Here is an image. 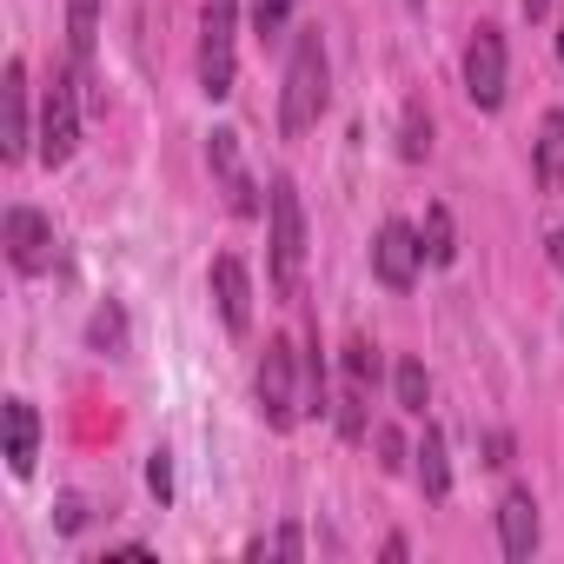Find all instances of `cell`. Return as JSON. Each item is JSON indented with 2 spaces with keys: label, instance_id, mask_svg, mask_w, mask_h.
<instances>
[{
  "label": "cell",
  "instance_id": "25",
  "mask_svg": "<svg viewBox=\"0 0 564 564\" xmlns=\"http://www.w3.org/2000/svg\"><path fill=\"white\" fill-rule=\"evenodd\" d=\"M61 531H80V498H61Z\"/></svg>",
  "mask_w": 564,
  "mask_h": 564
},
{
  "label": "cell",
  "instance_id": "2",
  "mask_svg": "<svg viewBox=\"0 0 564 564\" xmlns=\"http://www.w3.org/2000/svg\"><path fill=\"white\" fill-rule=\"evenodd\" d=\"M265 239H272V293L293 300L300 272H306V206H300L293 180H272V193H265Z\"/></svg>",
  "mask_w": 564,
  "mask_h": 564
},
{
  "label": "cell",
  "instance_id": "11",
  "mask_svg": "<svg viewBox=\"0 0 564 564\" xmlns=\"http://www.w3.org/2000/svg\"><path fill=\"white\" fill-rule=\"evenodd\" d=\"M0 425H8V471H14V478H28V471H34V458H41V412L14 392L8 405H0Z\"/></svg>",
  "mask_w": 564,
  "mask_h": 564
},
{
  "label": "cell",
  "instance_id": "13",
  "mask_svg": "<svg viewBox=\"0 0 564 564\" xmlns=\"http://www.w3.org/2000/svg\"><path fill=\"white\" fill-rule=\"evenodd\" d=\"M0 100H8V127H0V153L28 160V61H8V80H0Z\"/></svg>",
  "mask_w": 564,
  "mask_h": 564
},
{
  "label": "cell",
  "instance_id": "1",
  "mask_svg": "<svg viewBox=\"0 0 564 564\" xmlns=\"http://www.w3.org/2000/svg\"><path fill=\"white\" fill-rule=\"evenodd\" d=\"M326 80H333V67H326V41H319V28H306V34L293 41L286 94H279V133H286V140H300V133L319 127V113H326V100H333Z\"/></svg>",
  "mask_w": 564,
  "mask_h": 564
},
{
  "label": "cell",
  "instance_id": "14",
  "mask_svg": "<svg viewBox=\"0 0 564 564\" xmlns=\"http://www.w3.org/2000/svg\"><path fill=\"white\" fill-rule=\"evenodd\" d=\"M419 485H425V498L432 505H445L452 498V458H445V432L438 425H425V438H419Z\"/></svg>",
  "mask_w": 564,
  "mask_h": 564
},
{
  "label": "cell",
  "instance_id": "24",
  "mask_svg": "<svg viewBox=\"0 0 564 564\" xmlns=\"http://www.w3.org/2000/svg\"><path fill=\"white\" fill-rule=\"evenodd\" d=\"M372 438H379V465H386V471H405V438H399L392 425H379Z\"/></svg>",
  "mask_w": 564,
  "mask_h": 564
},
{
  "label": "cell",
  "instance_id": "22",
  "mask_svg": "<svg viewBox=\"0 0 564 564\" xmlns=\"http://www.w3.org/2000/svg\"><path fill=\"white\" fill-rule=\"evenodd\" d=\"M346 379L372 392V379H379V352H372L366 339H352V346H346Z\"/></svg>",
  "mask_w": 564,
  "mask_h": 564
},
{
  "label": "cell",
  "instance_id": "12",
  "mask_svg": "<svg viewBox=\"0 0 564 564\" xmlns=\"http://www.w3.org/2000/svg\"><path fill=\"white\" fill-rule=\"evenodd\" d=\"M498 544H505V557H531L538 551V505H531V491H505L498 498Z\"/></svg>",
  "mask_w": 564,
  "mask_h": 564
},
{
  "label": "cell",
  "instance_id": "15",
  "mask_svg": "<svg viewBox=\"0 0 564 564\" xmlns=\"http://www.w3.org/2000/svg\"><path fill=\"white\" fill-rule=\"evenodd\" d=\"M538 193H564V113L557 107L538 127Z\"/></svg>",
  "mask_w": 564,
  "mask_h": 564
},
{
  "label": "cell",
  "instance_id": "26",
  "mask_svg": "<svg viewBox=\"0 0 564 564\" xmlns=\"http://www.w3.org/2000/svg\"><path fill=\"white\" fill-rule=\"evenodd\" d=\"M551 14V0H524V21H544Z\"/></svg>",
  "mask_w": 564,
  "mask_h": 564
},
{
  "label": "cell",
  "instance_id": "7",
  "mask_svg": "<svg viewBox=\"0 0 564 564\" xmlns=\"http://www.w3.org/2000/svg\"><path fill=\"white\" fill-rule=\"evenodd\" d=\"M465 94H471V107L478 113H498L505 107V34L485 21L478 34H471V47H465Z\"/></svg>",
  "mask_w": 564,
  "mask_h": 564
},
{
  "label": "cell",
  "instance_id": "17",
  "mask_svg": "<svg viewBox=\"0 0 564 564\" xmlns=\"http://www.w3.org/2000/svg\"><path fill=\"white\" fill-rule=\"evenodd\" d=\"M419 239H425V259L432 265H452L458 259V232H452V213L445 206H425V232Z\"/></svg>",
  "mask_w": 564,
  "mask_h": 564
},
{
  "label": "cell",
  "instance_id": "21",
  "mask_svg": "<svg viewBox=\"0 0 564 564\" xmlns=\"http://www.w3.org/2000/svg\"><path fill=\"white\" fill-rule=\"evenodd\" d=\"M252 34L259 41H279V34H286V21H293V0H252Z\"/></svg>",
  "mask_w": 564,
  "mask_h": 564
},
{
  "label": "cell",
  "instance_id": "23",
  "mask_svg": "<svg viewBox=\"0 0 564 564\" xmlns=\"http://www.w3.org/2000/svg\"><path fill=\"white\" fill-rule=\"evenodd\" d=\"M147 491H153L160 505L173 498V452H153V458H147Z\"/></svg>",
  "mask_w": 564,
  "mask_h": 564
},
{
  "label": "cell",
  "instance_id": "3",
  "mask_svg": "<svg viewBox=\"0 0 564 564\" xmlns=\"http://www.w3.org/2000/svg\"><path fill=\"white\" fill-rule=\"evenodd\" d=\"M232 34H239V0H206L199 8V94H232Z\"/></svg>",
  "mask_w": 564,
  "mask_h": 564
},
{
  "label": "cell",
  "instance_id": "18",
  "mask_svg": "<svg viewBox=\"0 0 564 564\" xmlns=\"http://www.w3.org/2000/svg\"><path fill=\"white\" fill-rule=\"evenodd\" d=\"M399 153H405V160H425V153H432V113H425V100H412V107H405Z\"/></svg>",
  "mask_w": 564,
  "mask_h": 564
},
{
  "label": "cell",
  "instance_id": "9",
  "mask_svg": "<svg viewBox=\"0 0 564 564\" xmlns=\"http://www.w3.org/2000/svg\"><path fill=\"white\" fill-rule=\"evenodd\" d=\"M419 265H425V239H419L405 219H386L379 239H372V272H379V286L405 293L412 279H419Z\"/></svg>",
  "mask_w": 564,
  "mask_h": 564
},
{
  "label": "cell",
  "instance_id": "20",
  "mask_svg": "<svg viewBox=\"0 0 564 564\" xmlns=\"http://www.w3.org/2000/svg\"><path fill=\"white\" fill-rule=\"evenodd\" d=\"M392 392H399V405H405V412H419V419H425V399H432V379H425V366H419V359H405V366L392 372Z\"/></svg>",
  "mask_w": 564,
  "mask_h": 564
},
{
  "label": "cell",
  "instance_id": "8",
  "mask_svg": "<svg viewBox=\"0 0 564 564\" xmlns=\"http://www.w3.org/2000/svg\"><path fill=\"white\" fill-rule=\"evenodd\" d=\"M0 239H8V265L28 272V279L54 265V219L34 213V206H8V219H0Z\"/></svg>",
  "mask_w": 564,
  "mask_h": 564
},
{
  "label": "cell",
  "instance_id": "16",
  "mask_svg": "<svg viewBox=\"0 0 564 564\" xmlns=\"http://www.w3.org/2000/svg\"><path fill=\"white\" fill-rule=\"evenodd\" d=\"M94 41H100V0H67V54H74V67L94 61Z\"/></svg>",
  "mask_w": 564,
  "mask_h": 564
},
{
  "label": "cell",
  "instance_id": "4",
  "mask_svg": "<svg viewBox=\"0 0 564 564\" xmlns=\"http://www.w3.org/2000/svg\"><path fill=\"white\" fill-rule=\"evenodd\" d=\"M259 412L272 432L300 425L306 399H300V366H293V339H265V359H259Z\"/></svg>",
  "mask_w": 564,
  "mask_h": 564
},
{
  "label": "cell",
  "instance_id": "10",
  "mask_svg": "<svg viewBox=\"0 0 564 564\" xmlns=\"http://www.w3.org/2000/svg\"><path fill=\"white\" fill-rule=\"evenodd\" d=\"M206 286H213V300H219L226 333H246V326H252V279H246V259L219 252L213 272H206Z\"/></svg>",
  "mask_w": 564,
  "mask_h": 564
},
{
  "label": "cell",
  "instance_id": "5",
  "mask_svg": "<svg viewBox=\"0 0 564 564\" xmlns=\"http://www.w3.org/2000/svg\"><path fill=\"white\" fill-rule=\"evenodd\" d=\"M41 166H67L80 147V74H54L47 100H41Z\"/></svg>",
  "mask_w": 564,
  "mask_h": 564
},
{
  "label": "cell",
  "instance_id": "19",
  "mask_svg": "<svg viewBox=\"0 0 564 564\" xmlns=\"http://www.w3.org/2000/svg\"><path fill=\"white\" fill-rule=\"evenodd\" d=\"M87 339H94V352L120 359V352H127V319H120V306H100L94 326H87Z\"/></svg>",
  "mask_w": 564,
  "mask_h": 564
},
{
  "label": "cell",
  "instance_id": "6",
  "mask_svg": "<svg viewBox=\"0 0 564 564\" xmlns=\"http://www.w3.org/2000/svg\"><path fill=\"white\" fill-rule=\"evenodd\" d=\"M206 166H213V180H219L232 219H259V213H265V206H259V186H252V173H246V153H239V133H232V127H213V140H206Z\"/></svg>",
  "mask_w": 564,
  "mask_h": 564
},
{
  "label": "cell",
  "instance_id": "27",
  "mask_svg": "<svg viewBox=\"0 0 564 564\" xmlns=\"http://www.w3.org/2000/svg\"><path fill=\"white\" fill-rule=\"evenodd\" d=\"M557 61H564V28H557Z\"/></svg>",
  "mask_w": 564,
  "mask_h": 564
}]
</instances>
